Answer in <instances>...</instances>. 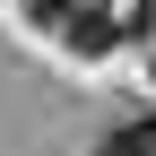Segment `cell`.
<instances>
[{"label": "cell", "instance_id": "6da1fadb", "mask_svg": "<svg viewBox=\"0 0 156 156\" xmlns=\"http://www.w3.org/2000/svg\"><path fill=\"white\" fill-rule=\"evenodd\" d=\"M95 156H156V113H139V122H122Z\"/></svg>", "mask_w": 156, "mask_h": 156}, {"label": "cell", "instance_id": "7a4b0ae2", "mask_svg": "<svg viewBox=\"0 0 156 156\" xmlns=\"http://www.w3.org/2000/svg\"><path fill=\"white\" fill-rule=\"evenodd\" d=\"M147 9H156V0H139V9H130V35H139V26H147Z\"/></svg>", "mask_w": 156, "mask_h": 156}]
</instances>
